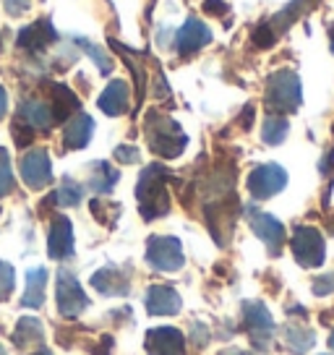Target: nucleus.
Masks as SVG:
<instances>
[{
    "label": "nucleus",
    "mask_w": 334,
    "mask_h": 355,
    "mask_svg": "<svg viewBox=\"0 0 334 355\" xmlns=\"http://www.w3.org/2000/svg\"><path fill=\"white\" fill-rule=\"evenodd\" d=\"M332 290H334V275H326L324 279H316V288H313L316 295H326V293H332Z\"/></svg>",
    "instance_id": "32"
},
{
    "label": "nucleus",
    "mask_w": 334,
    "mask_h": 355,
    "mask_svg": "<svg viewBox=\"0 0 334 355\" xmlns=\"http://www.w3.org/2000/svg\"><path fill=\"white\" fill-rule=\"evenodd\" d=\"M21 178L29 189H45L53 180V165L45 149H32L21 159Z\"/></svg>",
    "instance_id": "10"
},
{
    "label": "nucleus",
    "mask_w": 334,
    "mask_h": 355,
    "mask_svg": "<svg viewBox=\"0 0 334 355\" xmlns=\"http://www.w3.org/2000/svg\"><path fill=\"white\" fill-rule=\"evenodd\" d=\"M73 110H78L76 94L68 87H63V84H53V107H50L53 123L66 121L68 115H73Z\"/></svg>",
    "instance_id": "21"
},
{
    "label": "nucleus",
    "mask_w": 334,
    "mask_h": 355,
    "mask_svg": "<svg viewBox=\"0 0 334 355\" xmlns=\"http://www.w3.org/2000/svg\"><path fill=\"white\" fill-rule=\"evenodd\" d=\"M110 347H112V337L110 334H105V337H102V345L100 347H94L91 353L94 355H110Z\"/></svg>",
    "instance_id": "35"
},
{
    "label": "nucleus",
    "mask_w": 334,
    "mask_h": 355,
    "mask_svg": "<svg viewBox=\"0 0 334 355\" xmlns=\"http://www.w3.org/2000/svg\"><path fill=\"white\" fill-rule=\"evenodd\" d=\"M146 309L157 316H173L180 311V295L170 285H155L146 295Z\"/></svg>",
    "instance_id": "14"
},
{
    "label": "nucleus",
    "mask_w": 334,
    "mask_h": 355,
    "mask_svg": "<svg viewBox=\"0 0 334 355\" xmlns=\"http://www.w3.org/2000/svg\"><path fill=\"white\" fill-rule=\"evenodd\" d=\"M146 261L159 272H175L183 266V245L178 238L170 235H155L146 245Z\"/></svg>",
    "instance_id": "4"
},
{
    "label": "nucleus",
    "mask_w": 334,
    "mask_h": 355,
    "mask_svg": "<svg viewBox=\"0 0 334 355\" xmlns=\"http://www.w3.org/2000/svg\"><path fill=\"white\" fill-rule=\"evenodd\" d=\"M146 350L149 355H186V343L175 327H157L146 332Z\"/></svg>",
    "instance_id": "11"
},
{
    "label": "nucleus",
    "mask_w": 334,
    "mask_h": 355,
    "mask_svg": "<svg viewBox=\"0 0 334 355\" xmlns=\"http://www.w3.org/2000/svg\"><path fill=\"white\" fill-rule=\"evenodd\" d=\"M146 139H149L152 152L165 157V159L178 157L188 144V139H186V133L180 131L178 123L165 118V115H157V112H152L149 121H146Z\"/></svg>",
    "instance_id": "2"
},
{
    "label": "nucleus",
    "mask_w": 334,
    "mask_h": 355,
    "mask_svg": "<svg viewBox=\"0 0 334 355\" xmlns=\"http://www.w3.org/2000/svg\"><path fill=\"white\" fill-rule=\"evenodd\" d=\"M6 110H8V94H6V89L0 87V118L6 115Z\"/></svg>",
    "instance_id": "36"
},
{
    "label": "nucleus",
    "mask_w": 334,
    "mask_h": 355,
    "mask_svg": "<svg viewBox=\"0 0 334 355\" xmlns=\"http://www.w3.org/2000/svg\"><path fill=\"white\" fill-rule=\"evenodd\" d=\"M118 178H121V173L107 165V162L91 165V189L97 191V193H110L112 186L118 183Z\"/></svg>",
    "instance_id": "23"
},
{
    "label": "nucleus",
    "mask_w": 334,
    "mask_h": 355,
    "mask_svg": "<svg viewBox=\"0 0 334 355\" xmlns=\"http://www.w3.org/2000/svg\"><path fill=\"white\" fill-rule=\"evenodd\" d=\"M50 199L55 201L58 207H76L78 201L84 199V191H81L78 183H73L71 178H66V180H63V186H60Z\"/></svg>",
    "instance_id": "26"
},
{
    "label": "nucleus",
    "mask_w": 334,
    "mask_h": 355,
    "mask_svg": "<svg viewBox=\"0 0 334 355\" xmlns=\"http://www.w3.org/2000/svg\"><path fill=\"white\" fill-rule=\"evenodd\" d=\"M267 105L269 110L292 112L301 105V78L292 71H277L269 78L267 87Z\"/></svg>",
    "instance_id": "3"
},
{
    "label": "nucleus",
    "mask_w": 334,
    "mask_h": 355,
    "mask_svg": "<svg viewBox=\"0 0 334 355\" xmlns=\"http://www.w3.org/2000/svg\"><path fill=\"white\" fill-rule=\"evenodd\" d=\"M285 337H288V345L292 353H308L313 347V343H316L311 329H303V327H288Z\"/></svg>",
    "instance_id": "25"
},
{
    "label": "nucleus",
    "mask_w": 334,
    "mask_h": 355,
    "mask_svg": "<svg viewBox=\"0 0 334 355\" xmlns=\"http://www.w3.org/2000/svg\"><path fill=\"white\" fill-rule=\"evenodd\" d=\"M290 245H292L295 261L301 266H306V269H313V266L324 264L326 248H324V238L319 230H313V227H298Z\"/></svg>",
    "instance_id": "5"
},
{
    "label": "nucleus",
    "mask_w": 334,
    "mask_h": 355,
    "mask_svg": "<svg viewBox=\"0 0 334 355\" xmlns=\"http://www.w3.org/2000/svg\"><path fill=\"white\" fill-rule=\"evenodd\" d=\"M47 251L53 259H68V256L73 254V227H71V222L68 217L63 214H58L53 217L50 222V241H47Z\"/></svg>",
    "instance_id": "13"
},
{
    "label": "nucleus",
    "mask_w": 334,
    "mask_h": 355,
    "mask_svg": "<svg viewBox=\"0 0 334 355\" xmlns=\"http://www.w3.org/2000/svg\"><path fill=\"white\" fill-rule=\"evenodd\" d=\"M288 121L282 118V115H269L264 125H261V136H264V141L267 144H282L285 141V136H288Z\"/></svg>",
    "instance_id": "24"
},
{
    "label": "nucleus",
    "mask_w": 334,
    "mask_h": 355,
    "mask_svg": "<svg viewBox=\"0 0 334 355\" xmlns=\"http://www.w3.org/2000/svg\"><path fill=\"white\" fill-rule=\"evenodd\" d=\"M0 355H6V353H3V350H0Z\"/></svg>",
    "instance_id": "41"
},
{
    "label": "nucleus",
    "mask_w": 334,
    "mask_h": 355,
    "mask_svg": "<svg viewBox=\"0 0 334 355\" xmlns=\"http://www.w3.org/2000/svg\"><path fill=\"white\" fill-rule=\"evenodd\" d=\"M326 227H329V233H334V214L329 217V220H326Z\"/></svg>",
    "instance_id": "37"
},
{
    "label": "nucleus",
    "mask_w": 334,
    "mask_h": 355,
    "mask_svg": "<svg viewBox=\"0 0 334 355\" xmlns=\"http://www.w3.org/2000/svg\"><path fill=\"white\" fill-rule=\"evenodd\" d=\"M32 355H53V353H50V350H34Z\"/></svg>",
    "instance_id": "38"
},
{
    "label": "nucleus",
    "mask_w": 334,
    "mask_h": 355,
    "mask_svg": "<svg viewBox=\"0 0 334 355\" xmlns=\"http://www.w3.org/2000/svg\"><path fill=\"white\" fill-rule=\"evenodd\" d=\"M81 42V47H87V53L91 55V60H97V66H100L102 73H110V60H107V55L102 53L100 47H91L89 42H84V40H78Z\"/></svg>",
    "instance_id": "29"
},
{
    "label": "nucleus",
    "mask_w": 334,
    "mask_h": 355,
    "mask_svg": "<svg viewBox=\"0 0 334 355\" xmlns=\"http://www.w3.org/2000/svg\"><path fill=\"white\" fill-rule=\"evenodd\" d=\"M245 214H248V222H251L254 233L267 243L269 254L277 256L282 243H285V225L279 220H274L272 214H264V211H256V209H245Z\"/></svg>",
    "instance_id": "8"
},
{
    "label": "nucleus",
    "mask_w": 334,
    "mask_h": 355,
    "mask_svg": "<svg viewBox=\"0 0 334 355\" xmlns=\"http://www.w3.org/2000/svg\"><path fill=\"white\" fill-rule=\"evenodd\" d=\"M204 11L212 13V16H222V13H227V6H225V0H206Z\"/></svg>",
    "instance_id": "33"
},
{
    "label": "nucleus",
    "mask_w": 334,
    "mask_h": 355,
    "mask_svg": "<svg viewBox=\"0 0 334 355\" xmlns=\"http://www.w3.org/2000/svg\"><path fill=\"white\" fill-rule=\"evenodd\" d=\"M243 327H245V332H248V337H251V343L261 345V347L269 343V337L274 332V322H272L269 311L264 309L261 303H245Z\"/></svg>",
    "instance_id": "9"
},
{
    "label": "nucleus",
    "mask_w": 334,
    "mask_h": 355,
    "mask_svg": "<svg viewBox=\"0 0 334 355\" xmlns=\"http://www.w3.org/2000/svg\"><path fill=\"white\" fill-rule=\"evenodd\" d=\"M102 107V112H107V115H123V112L128 110V84L125 81H112L107 84V89L100 94V102H97Z\"/></svg>",
    "instance_id": "17"
},
{
    "label": "nucleus",
    "mask_w": 334,
    "mask_h": 355,
    "mask_svg": "<svg viewBox=\"0 0 334 355\" xmlns=\"http://www.w3.org/2000/svg\"><path fill=\"white\" fill-rule=\"evenodd\" d=\"M91 285L100 290L102 295H125L128 293V275L118 266H105L97 275H91Z\"/></svg>",
    "instance_id": "16"
},
{
    "label": "nucleus",
    "mask_w": 334,
    "mask_h": 355,
    "mask_svg": "<svg viewBox=\"0 0 334 355\" xmlns=\"http://www.w3.org/2000/svg\"><path fill=\"white\" fill-rule=\"evenodd\" d=\"M212 42V32L206 24H201L199 19H188L175 34V47H178L180 55H191V53H199L201 47Z\"/></svg>",
    "instance_id": "12"
},
{
    "label": "nucleus",
    "mask_w": 334,
    "mask_h": 355,
    "mask_svg": "<svg viewBox=\"0 0 334 355\" xmlns=\"http://www.w3.org/2000/svg\"><path fill=\"white\" fill-rule=\"evenodd\" d=\"M42 340H45V329L32 316H24L21 322L16 324V329H13V345L21 347V350L32 347V345H39Z\"/></svg>",
    "instance_id": "20"
},
{
    "label": "nucleus",
    "mask_w": 334,
    "mask_h": 355,
    "mask_svg": "<svg viewBox=\"0 0 334 355\" xmlns=\"http://www.w3.org/2000/svg\"><path fill=\"white\" fill-rule=\"evenodd\" d=\"M193 343L204 347V345L209 343V334H206V327H193Z\"/></svg>",
    "instance_id": "34"
},
{
    "label": "nucleus",
    "mask_w": 334,
    "mask_h": 355,
    "mask_svg": "<svg viewBox=\"0 0 334 355\" xmlns=\"http://www.w3.org/2000/svg\"><path fill=\"white\" fill-rule=\"evenodd\" d=\"M167 170L162 165H149L139 178L136 186V199L141 207L144 220L162 217L170 209V196H167Z\"/></svg>",
    "instance_id": "1"
},
{
    "label": "nucleus",
    "mask_w": 334,
    "mask_h": 355,
    "mask_svg": "<svg viewBox=\"0 0 334 355\" xmlns=\"http://www.w3.org/2000/svg\"><path fill=\"white\" fill-rule=\"evenodd\" d=\"M220 355H243V353H238V350H233V353H230V350H225V353H220Z\"/></svg>",
    "instance_id": "39"
},
{
    "label": "nucleus",
    "mask_w": 334,
    "mask_h": 355,
    "mask_svg": "<svg viewBox=\"0 0 334 355\" xmlns=\"http://www.w3.org/2000/svg\"><path fill=\"white\" fill-rule=\"evenodd\" d=\"M245 186H248L254 199H269L288 186V173L279 165H258L248 175Z\"/></svg>",
    "instance_id": "6"
},
{
    "label": "nucleus",
    "mask_w": 334,
    "mask_h": 355,
    "mask_svg": "<svg viewBox=\"0 0 334 355\" xmlns=\"http://www.w3.org/2000/svg\"><path fill=\"white\" fill-rule=\"evenodd\" d=\"M13 293V266L0 261V300H6Z\"/></svg>",
    "instance_id": "28"
},
{
    "label": "nucleus",
    "mask_w": 334,
    "mask_h": 355,
    "mask_svg": "<svg viewBox=\"0 0 334 355\" xmlns=\"http://www.w3.org/2000/svg\"><path fill=\"white\" fill-rule=\"evenodd\" d=\"M19 115H21L19 121H24L29 128H50L53 125V112L42 102H24Z\"/></svg>",
    "instance_id": "22"
},
{
    "label": "nucleus",
    "mask_w": 334,
    "mask_h": 355,
    "mask_svg": "<svg viewBox=\"0 0 334 355\" xmlns=\"http://www.w3.org/2000/svg\"><path fill=\"white\" fill-rule=\"evenodd\" d=\"M55 29H53V24L50 21H37L32 26H26L21 34H19V47L24 50H32V53H39V50H45L47 44L55 42Z\"/></svg>",
    "instance_id": "15"
},
{
    "label": "nucleus",
    "mask_w": 334,
    "mask_h": 355,
    "mask_svg": "<svg viewBox=\"0 0 334 355\" xmlns=\"http://www.w3.org/2000/svg\"><path fill=\"white\" fill-rule=\"evenodd\" d=\"M55 300L58 309L63 316H78L81 311L89 306L87 293L81 290V285L76 282V277H71V272H58V288H55Z\"/></svg>",
    "instance_id": "7"
},
{
    "label": "nucleus",
    "mask_w": 334,
    "mask_h": 355,
    "mask_svg": "<svg viewBox=\"0 0 334 355\" xmlns=\"http://www.w3.org/2000/svg\"><path fill=\"white\" fill-rule=\"evenodd\" d=\"M6 11L11 16H21L29 11V0H6Z\"/></svg>",
    "instance_id": "31"
},
{
    "label": "nucleus",
    "mask_w": 334,
    "mask_h": 355,
    "mask_svg": "<svg viewBox=\"0 0 334 355\" xmlns=\"http://www.w3.org/2000/svg\"><path fill=\"white\" fill-rule=\"evenodd\" d=\"M13 191V170H11V157L0 146V196Z\"/></svg>",
    "instance_id": "27"
},
{
    "label": "nucleus",
    "mask_w": 334,
    "mask_h": 355,
    "mask_svg": "<svg viewBox=\"0 0 334 355\" xmlns=\"http://www.w3.org/2000/svg\"><path fill=\"white\" fill-rule=\"evenodd\" d=\"M115 159L118 162H125V165H134V162H139V149L136 146H118L115 149Z\"/></svg>",
    "instance_id": "30"
},
{
    "label": "nucleus",
    "mask_w": 334,
    "mask_h": 355,
    "mask_svg": "<svg viewBox=\"0 0 334 355\" xmlns=\"http://www.w3.org/2000/svg\"><path fill=\"white\" fill-rule=\"evenodd\" d=\"M45 285H47V272L42 266L37 269H29L26 275V293L21 298L24 309H39L45 303Z\"/></svg>",
    "instance_id": "18"
},
{
    "label": "nucleus",
    "mask_w": 334,
    "mask_h": 355,
    "mask_svg": "<svg viewBox=\"0 0 334 355\" xmlns=\"http://www.w3.org/2000/svg\"><path fill=\"white\" fill-rule=\"evenodd\" d=\"M329 347L334 350V332H332V337H329Z\"/></svg>",
    "instance_id": "40"
},
{
    "label": "nucleus",
    "mask_w": 334,
    "mask_h": 355,
    "mask_svg": "<svg viewBox=\"0 0 334 355\" xmlns=\"http://www.w3.org/2000/svg\"><path fill=\"white\" fill-rule=\"evenodd\" d=\"M91 133H94V121H91L89 115L78 112L76 118H71L66 128V146L68 149H84V146L89 144Z\"/></svg>",
    "instance_id": "19"
}]
</instances>
